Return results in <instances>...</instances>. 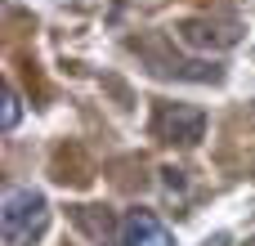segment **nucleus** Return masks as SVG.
Masks as SVG:
<instances>
[{
	"label": "nucleus",
	"instance_id": "f257e3e1",
	"mask_svg": "<svg viewBox=\"0 0 255 246\" xmlns=\"http://www.w3.org/2000/svg\"><path fill=\"white\" fill-rule=\"evenodd\" d=\"M0 224H4V246H31L45 233V224H49L45 193H36V188H9L4 193V211H0Z\"/></svg>",
	"mask_w": 255,
	"mask_h": 246
},
{
	"label": "nucleus",
	"instance_id": "f03ea898",
	"mask_svg": "<svg viewBox=\"0 0 255 246\" xmlns=\"http://www.w3.org/2000/svg\"><path fill=\"white\" fill-rule=\"evenodd\" d=\"M157 134H161L166 143L193 148V143L206 134V112H202V108H188V103H166L161 117H157Z\"/></svg>",
	"mask_w": 255,
	"mask_h": 246
},
{
	"label": "nucleus",
	"instance_id": "7ed1b4c3",
	"mask_svg": "<svg viewBox=\"0 0 255 246\" xmlns=\"http://www.w3.org/2000/svg\"><path fill=\"white\" fill-rule=\"evenodd\" d=\"M121 246H175V238L152 211H130L121 220Z\"/></svg>",
	"mask_w": 255,
	"mask_h": 246
},
{
	"label": "nucleus",
	"instance_id": "20e7f679",
	"mask_svg": "<svg viewBox=\"0 0 255 246\" xmlns=\"http://www.w3.org/2000/svg\"><path fill=\"white\" fill-rule=\"evenodd\" d=\"M18 117H22V103H18V90L13 85H4V117H0V125H4V134L18 125Z\"/></svg>",
	"mask_w": 255,
	"mask_h": 246
},
{
	"label": "nucleus",
	"instance_id": "39448f33",
	"mask_svg": "<svg viewBox=\"0 0 255 246\" xmlns=\"http://www.w3.org/2000/svg\"><path fill=\"white\" fill-rule=\"evenodd\" d=\"M161 175H166V188H170V193H184V170H175V166H166Z\"/></svg>",
	"mask_w": 255,
	"mask_h": 246
}]
</instances>
